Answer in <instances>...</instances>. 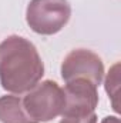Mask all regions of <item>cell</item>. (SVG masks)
Here are the masks:
<instances>
[{
    "label": "cell",
    "instance_id": "1",
    "mask_svg": "<svg viewBox=\"0 0 121 123\" xmlns=\"http://www.w3.org/2000/svg\"><path fill=\"white\" fill-rule=\"evenodd\" d=\"M44 74V64L36 46L26 37L11 34L0 43V85L10 93H24Z\"/></svg>",
    "mask_w": 121,
    "mask_h": 123
},
{
    "label": "cell",
    "instance_id": "2",
    "mask_svg": "<svg viewBox=\"0 0 121 123\" xmlns=\"http://www.w3.org/2000/svg\"><path fill=\"white\" fill-rule=\"evenodd\" d=\"M71 7L67 0H30L26 22L37 34H56L68 23Z\"/></svg>",
    "mask_w": 121,
    "mask_h": 123
},
{
    "label": "cell",
    "instance_id": "3",
    "mask_svg": "<svg viewBox=\"0 0 121 123\" xmlns=\"http://www.w3.org/2000/svg\"><path fill=\"white\" fill-rule=\"evenodd\" d=\"M23 106L36 123L50 122L64 109V92L54 80H44L27 92Z\"/></svg>",
    "mask_w": 121,
    "mask_h": 123
},
{
    "label": "cell",
    "instance_id": "4",
    "mask_svg": "<svg viewBox=\"0 0 121 123\" xmlns=\"http://www.w3.org/2000/svg\"><path fill=\"white\" fill-rule=\"evenodd\" d=\"M103 76L104 64L101 57L87 49L71 50L61 63V77L66 83L76 79H84L98 87Z\"/></svg>",
    "mask_w": 121,
    "mask_h": 123
},
{
    "label": "cell",
    "instance_id": "5",
    "mask_svg": "<svg viewBox=\"0 0 121 123\" xmlns=\"http://www.w3.org/2000/svg\"><path fill=\"white\" fill-rule=\"evenodd\" d=\"M64 92V109L61 115H80L91 113L98 105L97 86L84 79H76L66 83Z\"/></svg>",
    "mask_w": 121,
    "mask_h": 123
},
{
    "label": "cell",
    "instance_id": "6",
    "mask_svg": "<svg viewBox=\"0 0 121 123\" xmlns=\"http://www.w3.org/2000/svg\"><path fill=\"white\" fill-rule=\"evenodd\" d=\"M0 122L1 123H36L27 115L23 99L13 94L0 97Z\"/></svg>",
    "mask_w": 121,
    "mask_h": 123
},
{
    "label": "cell",
    "instance_id": "7",
    "mask_svg": "<svg viewBox=\"0 0 121 123\" xmlns=\"http://www.w3.org/2000/svg\"><path fill=\"white\" fill-rule=\"evenodd\" d=\"M118 69H120V64H114L108 74H107V79H105V90L108 93V97H111L113 100V109L118 113L120 112V107H118V103H117V96H118V87H120V74H118Z\"/></svg>",
    "mask_w": 121,
    "mask_h": 123
},
{
    "label": "cell",
    "instance_id": "8",
    "mask_svg": "<svg viewBox=\"0 0 121 123\" xmlns=\"http://www.w3.org/2000/svg\"><path fill=\"white\" fill-rule=\"evenodd\" d=\"M60 123H97L95 112L80 115H61Z\"/></svg>",
    "mask_w": 121,
    "mask_h": 123
},
{
    "label": "cell",
    "instance_id": "9",
    "mask_svg": "<svg viewBox=\"0 0 121 123\" xmlns=\"http://www.w3.org/2000/svg\"><path fill=\"white\" fill-rule=\"evenodd\" d=\"M101 123H120V119L117 116H107L101 120Z\"/></svg>",
    "mask_w": 121,
    "mask_h": 123
}]
</instances>
